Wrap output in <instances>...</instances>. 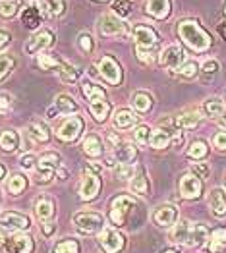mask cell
<instances>
[{
  "instance_id": "6da1fadb",
  "label": "cell",
  "mask_w": 226,
  "mask_h": 253,
  "mask_svg": "<svg viewBox=\"0 0 226 253\" xmlns=\"http://www.w3.org/2000/svg\"><path fill=\"white\" fill-rule=\"evenodd\" d=\"M132 37H134V42H136V52H137V58L143 60L145 64H151L155 60V54L159 50V33L145 25V23H139L134 27L132 31Z\"/></svg>"
},
{
  "instance_id": "7a4b0ae2",
  "label": "cell",
  "mask_w": 226,
  "mask_h": 253,
  "mask_svg": "<svg viewBox=\"0 0 226 253\" xmlns=\"http://www.w3.org/2000/svg\"><path fill=\"white\" fill-rule=\"evenodd\" d=\"M178 37L195 52H205L213 44L211 35L195 20L178 21Z\"/></svg>"
},
{
  "instance_id": "3957f363",
  "label": "cell",
  "mask_w": 226,
  "mask_h": 253,
  "mask_svg": "<svg viewBox=\"0 0 226 253\" xmlns=\"http://www.w3.org/2000/svg\"><path fill=\"white\" fill-rule=\"evenodd\" d=\"M62 167V157L54 151H46L43 153L41 157L37 159V167H35V172H33V182L35 184H50L56 170Z\"/></svg>"
},
{
  "instance_id": "277c9868",
  "label": "cell",
  "mask_w": 226,
  "mask_h": 253,
  "mask_svg": "<svg viewBox=\"0 0 226 253\" xmlns=\"http://www.w3.org/2000/svg\"><path fill=\"white\" fill-rule=\"evenodd\" d=\"M74 228L83 236H91V234H99L104 228V216L101 212L95 211H82L76 212L74 218Z\"/></svg>"
},
{
  "instance_id": "5b68a950",
  "label": "cell",
  "mask_w": 226,
  "mask_h": 253,
  "mask_svg": "<svg viewBox=\"0 0 226 253\" xmlns=\"http://www.w3.org/2000/svg\"><path fill=\"white\" fill-rule=\"evenodd\" d=\"M45 16H48L46 0H25V8L21 12V23L27 29L39 27V23Z\"/></svg>"
},
{
  "instance_id": "8992f818",
  "label": "cell",
  "mask_w": 226,
  "mask_h": 253,
  "mask_svg": "<svg viewBox=\"0 0 226 253\" xmlns=\"http://www.w3.org/2000/svg\"><path fill=\"white\" fill-rule=\"evenodd\" d=\"M136 199L130 195H118L110 203V222L114 226H124L128 222L130 212L136 209Z\"/></svg>"
},
{
  "instance_id": "52a82bcc",
  "label": "cell",
  "mask_w": 226,
  "mask_h": 253,
  "mask_svg": "<svg viewBox=\"0 0 226 253\" xmlns=\"http://www.w3.org/2000/svg\"><path fill=\"white\" fill-rule=\"evenodd\" d=\"M83 127H85V122L82 116H68L56 127V137L64 143H74L82 137Z\"/></svg>"
},
{
  "instance_id": "ba28073f",
  "label": "cell",
  "mask_w": 226,
  "mask_h": 253,
  "mask_svg": "<svg viewBox=\"0 0 226 253\" xmlns=\"http://www.w3.org/2000/svg\"><path fill=\"white\" fill-rule=\"evenodd\" d=\"M54 44V33L50 29H39L29 41L23 44L25 54H41L46 48H50Z\"/></svg>"
},
{
  "instance_id": "9c48e42d",
  "label": "cell",
  "mask_w": 226,
  "mask_h": 253,
  "mask_svg": "<svg viewBox=\"0 0 226 253\" xmlns=\"http://www.w3.org/2000/svg\"><path fill=\"white\" fill-rule=\"evenodd\" d=\"M0 226L8 232H25L31 226V218L16 211H6L0 214Z\"/></svg>"
},
{
  "instance_id": "30bf717a",
  "label": "cell",
  "mask_w": 226,
  "mask_h": 253,
  "mask_svg": "<svg viewBox=\"0 0 226 253\" xmlns=\"http://www.w3.org/2000/svg\"><path fill=\"white\" fill-rule=\"evenodd\" d=\"M99 29L106 37H124L128 33V23L116 14H104L99 21Z\"/></svg>"
},
{
  "instance_id": "8fae6325",
  "label": "cell",
  "mask_w": 226,
  "mask_h": 253,
  "mask_svg": "<svg viewBox=\"0 0 226 253\" xmlns=\"http://www.w3.org/2000/svg\"><path fill=\"white\" fill-rule=\"evenodd\" d=\"M99 246L104 253H118L124 248V236L112 226H104L99 232Z\"/></svg>"
},
{
  "instance_id": "7c38bea8",
  "label": "cell",
  "mask_w": 226,
  "mask_h": 253,
  "mask_svg": "<svg viewBox=\"0 0 226 253\" xmlns=\"http://www.w3.org/2000/svg\"><path fill=\"white\" fill-rule=\"evenodd\" d=\"M35 248L33 238L29 234H12L8 236L6 244H4V253H31Z\"/></svg>"
},
{
  "instance_id": "4fadbf2b",
  "label": "cell",
  "mask_w": 226,
  "mask_h": 253,
  "mask_svg": "<svg viewBox=\"0 0 226 253\" xmlns=\"http://www.w3.org/2000/svg\"><path fill=\"white\" fill-rule=\"evenodd\" d=\"M99 74L110 85H120L122 82V68L112 56H103L99 60Z\"/></svg>"
},
{
  "instance_id": "5bb4252c",
  "label": "cell",
  "mask_w": 226,
  "mask_h": 253,
  "mask_svg": "<svg viewBox=\"0 0 226 253\" xmlns=\"http://www.w3.org/2000/svg\"><path fill=\"white\" fill-rule=\"evenodd\" d=\"M184 62H185V52L184 48L178 46V44L166 46L165 50L159 54V64L163 68H168V70H176V68H180Z\"/></svg>"
},
{
  "instance_id": "9a60e30c",
  "label": "cell",
  "mask_w": 226,
  "mask_h": 253,
  "mask_svg": "<svg viewBox=\"0 0 226 253\" xmlns=\"http://www.w3.org/2000/svg\"><path fill=\"white\" fill-rule=\"evenodd\" d=\"M78 103L70 97V95H58L56 99H54V105L50 106L48 110H46V118L48 120H52V118H56V116H66V114H76L78 112Z\"/></svg>"
},
{
  "instance_id": "2e32d148",
  "label": "cell",
  "mask_w": 226,
  "mask_h": 253,
  "mask_svg": "<svg viewBox=\"0 0 226 253\" xmlns=\"http://www.w3.org/2000/svg\"><path fill=\"white\" fill-rule=\"evenodd\" d=\"M101 178L93 172H85L82 178V184H80V197L83 201H91L95 199L99 193H101Z\"/></svg>"
},
{
  "instance_id": "e0dca14e",
  "label": "cell",
  "mask_w": 226,
  "mask_h": 253,
  "mask_svg": "<svg viewBox=\"0 0 226 253\" xmlns=\"http://www.w3.org/2000/svg\"><path fill=\"white\" fill-rule=\"evenodd\" d=\"M178 188H180V195L184 199H197L203 191V182H201V178H197L193 174H185L180 178Z\"/></svg>"
},
{
  "instance_id": "ac0fdd59",
  "label": "cell",
  "mask_w": 226,
  "mask_h": 253,
  "mask_svg": "<svg viewBox=\"0 0 226 253\" xmlns=\"http://www.w3.org/2000/svg\"><path fill=\"white\" fill-rule=\"evenodd\" d=\"M153 220H155L157 226L170 228L178 220V209L174 205H161V207H157V211L153 212Z\"/></svg>"
},
{
  "instance_id": "d6986e66",
  "label": "cell",
  "mask_w": 226,
  "mask_h": 253,
  "mask_svg": "<svg viewBox=\"0 0 226 253\" xmlns=\"http://www.w3.org/2000/svg\"><path fill=\"white\" fill-rule=\"evenodd\" d=\"M35 214L41 222L46 220H54V214H56V203L52 197L48 195H41L37 201H35Z\"/></svg>"
},
{
  "instance_id": "ffe728a7",
  "label": "cell",
  "mask_w": 226,
  "mask_h": 253,
  "mask_svg": "<svg viewBox=\"0 0 226 253\" xmlns=\"http://www.w3.org/2000/svg\"><path fill=\"white\" fill-rule=\"evenodd\" d=\"M207 201H209V209L215 216L219 218L226 216V193L223 188H213Z\"/></svg>"
},
{
  "instance_id": "44dd1931",
  "label": "cell",
  "mask_w": 226,
  "mask_h": 253,
  "mask_svg": "<svg viewBox=\"0 0 226 253\" xmlns=\"http://www.w3.org/2000/svg\"><path fill=\"white\" fill-rule=\"evenodd\" d=\"M145 12L155 20H166L172 12V2L170 0H147Z\"/></svg>"
},
{
  "instance_id": "7402d4cb",
  "label": "cell",
  "mask_w": 226,
  "mask_h": 253,
  "mask_svg": "<svg viewBox=\"0 0 226 253\" xmlns=\"http://www.w3.org/2000/svg\"><path fill=\"white\" fill-rule=\"evenodd\" d=\"M112 124L116 129H130V127H136L137 124V116H136V112L134 110H130V108H118L116 112H114V116H112Z\"/></svg>"
},
{
  "instance_id": "603a6c76",
  "label": "cell",
  "mask_w": 226,
  "mask_h": 253,
  "mask_svg": "<svg viewBox=\"0 0 226 253\" xmlns=\"http://www.w3.org/2000/svg\"><path fill=\"white\" fill-rule=\"evenodd\" d=\"M130 190H132V193H137V195H147L149 190H151V186H149V178H147V172H145V169L141 167V165L136 169L134 178L130 180Z\"/></svg>"
},
{
  "instance_id": "cb8c5ba5",
  "label": "cell",
  "mask_w": 226,
  "mask_h": 253,
  "mask_svg": "<svg viewBox=\"0 0 226 253\" xmlns=\"http://www.w3.org/2000/svg\"><path fill=\"white\" fill-rule=\"evenodd\" d=\"M83 153L89 157V159H99L103 157L104 153V145H103V139L97 135V133H91L83 139Z\"/></svg>"
},
{
  "instance_id": "d4e9b609",
  "label": "cell",
  "mask_w": 226,
  "mask_h": 253,
  "mask_svg": "<svg viewBox=\"0 0 226 253\" xmlns=\"http://www.w3.org/2000/svg\"><path fill=\"white\" fill-rule=\"evenodd\" d=\"M82 93H83V97L89 101V105L106 99V91H104L103 87L97 84H93V82H89V80L82 82Z\"/></svg>"
},
{
  "instance_id": "484cf974",
  "label": "cell",
  "mask_w": 226,
  "mask_h": 253,
  "mask_svg": "<svg viewBox=\"0 0 226 253\" xmlns=\"http://www.w3.org/2000/svg\"><path fill=\"white\" fill-rule=\"evenodd\" d=\"M114 151V159L120 163V165H132L136 159H137V149L134 147L132 143H120Z\"/></svg>"
},
{
  "instance_id": "4316f807",
  "label": "cell",
  "mask_w": 226,
  "mask_h": 253,
  "mask_svg": "<svg viewBox=\"0 0 226 253\" xmlns=\"http://www.w3.org/2000/svg\"><path fill=\"white\" fill-rule=\"evenodd\" d=\"M191 224L189 220H180L172 226V232H170V238L172 242L176 244H182V246H187V240H189V232H191Z\"/></svg>"
},
{
  "instance_id": "83f0119b",
  "label": "cell",
  "mask_w": 226,
  "mask_h": 253,
  "mask_svg": "<svg viewBox=\"0 0 226 253\" xmlns=\"http://www.w3.org/2000/svg\"><path fill=\"white\" fill-rule=\"evenodd\" d=\"M27 133H29V137H33L37 143H46L48 139H50V129L48 126L41 122V120H35V122H31L29 126H27Z\"/></svg>"
},
{
  "instance_id": "f1b7e54d",
  "label": "cell",
  "mask_w": 226,
  "mask_h": 253,
  "mask_svg": "<svg viewBox=\"0 0 226 253\" xmlns=\"http://www.w3.org/2000/svg\"><path fill=\"white\" fill-rule=\"evenodd\" d=\"M58 76H60V80L64 84H76L80 80V76H82V70L78 66H74V64L62 60L60 68H58Z\"/></svg>"
},
{
  "instance_id": "f546056e",
  "label": "cell",
  "mask_w": 226,
  "mask_h": 253,
  "mask_svg": "<svg viewBox=\"0 0 226 253\" xmlns=\"http://www.w3.org/2000/svg\"><path fill=\"white\" fill-rule=\"evenodd\" d=\"M209 240V228L205 224H191V232H189V240H187V248H197L203 246Z\"/></svg>"
},
{
  "instance_id": "4dcf8cb0",
  "label": "cell",
  "mask_w": 226,
  "mask_h": 253,
  "mask_svg": "<svg viewBox=\"0 0 226 253\" xmlns=\"http://www.w3.org/2000/svg\"><path fill=\"white\" fill-rule=\"evenodd\" d=\"M132 106H134V110L136 112H149L151 110V106H153V97H151V93H147V91H136L134 95H132Z\"/></svg>"
},
{
  "instance_id": "1f68e13d",
  "label": "cell",
  "mask_w": 226,
  "mask_h": 253,
  "mask_svg": "<svg viewBox=\"0 0 226 253\" xmlns=\"http://www.w3.org/2000/svg\"><path fill=\"white\" fill-rule=\"evenodd\" d=\"M20 145H21V137L18 131L6 129V131L0 133V147L4 149V151H16V149H20Z\"/></svg>"
},
{
  "instance_id": "d6a6232c",
  "label": "cell",
  "mask_w": 226,
  "mask_h": 253,
  "mask_svg": "<svg viewBox=\"0 0 226 253\" xmlns=\"http://www.w3.org/2000/svg\"><path fill=\"white\" fill-rule=\"evenodd\" d=\"M203 112L209 118H217L219 120L221 114L225 112V103L221 99H217V97H211V99H207L205 103H203Z\"/></svg>"
},
{
  "instance_id": "836d02e7",
  "label": "cell",
  "mask_w": 226,
  "mask_h": 253,
  "mask_svg": "<svg viewBox=\"0 0 226 253\" xmlns=\"http://www.w3.org/2000/svg\"><path fill=\"white\" fill-rule=\"evenodd\" d=\"M174 74L178 78H182V80H193L199 74V64L195 62V60H185L180 68L174 70Z\"/></svg>"
},
{
  "instance_id": "e575fe53",
  "label": "cell",
  "mask_w": 226,
  "mask_h": 253,
  "mask_svg": "<svg viewBox=\"0 0 226 253\" xmlns=\"http://www.w3.org/2000/svg\"><path fill=\"white\" fill-rule=\"evenodd\" d=\"M27 178L23 176V174H12L10 178H8V191L12 193V195H20L23 193V190L27 188Z\"/></svg>"
},
{
  "instance_id": "d590c367",
  "label": "cell",
  "mask_w": 226,
  "mask_h": 253,
  "mask_svg": "<svg viewBox=\"0 0 226 253\" xmlns=\"http://www.w3.org/2000/svg\"><path fill=\"white\" fill-rule=\"evenodd\" d=\"M89 110L93 112V116H95L97 122H104L108 118V114H110V103L106 99L104 101H97V103H91Z\"/></svg>"
},
{
  "instance_id": "8d00e7d4",
  "label": "cell",
  "mask_w": 226,
  "mask_h": 253,
  "mask_svg": "<svg viewBox=\"0 0 226 253\" xmlns=\"http://www.w3.org/2000/svg\"><path fill=\"white\" fill-rule=\"evenodd\" d=\"M225 246H226V228H219V230H215V232L211 234V238H209V252L211 253L221 252Z\"/></svg>"
},
{
  "instance_id": "74e56055",
  "label": "cell",
  "mask_w": 226,
  "mask_h": 253,
  "mask_svg": "<svg viewBox=\"0 0 226 253\" xmlns=\"http://www.w3.org/2000/svg\"><path fill=\"white\" fill-rule=\"evenodd\" d=\"M170 141H172V137H170V133H166L165 129H155L153 133H151V147L153 149H165L170 145Z\"/></svg>"
},
{
  "instance_id": "f35d334b",
  "label": "cell",
  "mask_w": 226,
  "mask_h": 253,
  "mask_svg": "<svg viewBox=\"0 0 226 253\" xmlns=\"http://www.w3.org/2000/svg\"><path fill=\"white\" fill-rule=\"evenodd\" d=\"M207 155H209V147H207L205 141H201V139L193 141V143L189 145V149H187V157H189V159H195V161L205 159Z\"/></svg>"
},
{
  "instance_id": "ab89813d",
  "label": "cell",
  "mask_w": 226,
  "mask_h": 253,
  "mask_svg": "<svg viewBox=\"0 0 226 253\" xmlns=\"http://www.w3.org/2000/svg\"><path fill=\"white\" fill-rule=\"evenodd\" d=\"M20 12V2L18 0H2L0 2V18H14Z\"/></svg>"
},
{
  "instance_id": "60d3db41",
  "label": "cell",
  "mask_w": 226,
  "mask_h": 253,
  "mask_svg": "<svg viewBox=\"0 0 226 253\" xmlns=\"http://www.w3.org/2000/svg\"><path fill=\"white\" fill-rule=\"evenodd\" d=\"M16 68V58L10 54H0V84L10 76V72Z\"/></svg>"
},
{
  "instance_id": "b9f144b4",
  "label": "cell",
  "mask_w": 226,
  "mask_h": 253,
  "mask_svg": "<svg viewBox=\"0 0 226 253\" xmlns=\"http://www.w3.org/2000/svg\"><path fill=\"white\" fill-rule=\"evenodd\" d=\"M52 253H80V244H78V240L66 238V240H62L54 246Z\"/></svg>"
},
{
  "instance_id": "7bdbcfd3",
  "label": "cell",
  "mask_w": 226,
  "mask_h": 253,
  "mask_svg": "<svg viewBox=\"0 0 226 253\" xmlns=\"http://www.w3.org/2000/svg\"><path fill=\"white\" fill-rule=\"evenodd\" d=\"M151 127L147 126V124H139V126H136L134 129V137H136V141L139 143V145H149L151 143Z\"/></svg>"
},
{
  "instance_id": "ee69618b",
  "label": "cell",
  "mask_w": 226,
  "mask_h": 253,
  "mask_svg": "<svg viewBox=\"0 0 226 253\" xmlns=\"http://www.w3.org/2000/svg\"><path fill=\"white\" fill-rule=\"evenodd\" d=\"M46 6L50 18H62L66 14V0H46Z\"/></svg>"
},
{
  "instance_id": "f6af8a7d",
  "label": "cell",
  "mask_w": 226,
  "mask_h": 253,
  "mask_svg": "<svg viewBox=\"0 0 226 253\" xmlns=\"http://www.w3.org/2000/svg\"><path fill=\"white\" fill-rule=\"evenodd\" d=\"M130 12H132V2H130V0H114V4H112V14H116L118 18L126 20V18L130 16Z\"/></svg>"
},
{
  "instance_id": "bcb514c9",
  "label": "cell",
  "mask_w": 226,
  "mask_h": 253,
  "mask_svg": "<svg viewBox=\"0 0 226 253\" xmlns=\"http://www.w3.org/2000/svg\"><path fill=\"white\" fill-rule=\"evenodd\" d=\"M60 62L58 58H54V56H50V54H39L37 56V64L41 66L43 70H46V72H50V70H58L60 68Z\"/></svg>"
},
{
  "instance_id": "7dc6e473",
  "label": "cell",
  "mask_w": 226,
  "mask_h": 253,
  "mask_svg": "<svg viewBox=\"0 0 226 253\" xmlns=\"http://www.w3.org/2000/svg\"><path fill=\"white\" fill-rule=\"evenodd\" d=\"M114 174H116V178H118V180L128 182V180H132V178H134L136 169H134L132 165H120V163H118V167L114 169Z\"/></svg>"
},
{
  "instance_id": "c3c4849f",
  "label": "cell",
  "mask_w": 226,
  "mask_h": 253,
  "mask_svg": "<svg viewBox=\"0 0 226 253\" xmlns=\"http://www.w3.org/2000/svg\"><path fill=\"white\" fill-rule=\"evenodd\" d=\"M14 106V97L6 91H0V116H6Z\"/></svg>"
},
{
  "instance_id": "681fc988",
  "label": "cell",
  "mask_w": 226,
  "mask_h": 253,
  "mask_svg": "<svg viewBox=\"0 0 226 253\" xmlns=\"http://www.w3.org/2000/svg\"><path fill=\"white\" fill-rule=\"evenodd\" d=\"M78 42H80V48H82L85 54H91V52H93V48H95L93 37H91L89 33H82V35H80V39H78Z\"/></svg>"
},
{
  "instance_id": "f907efd6",
  "label": "cell",
  "mask_w": 226,
  "mask_h": 253,
  "mask_svg": "<svg viewBox=\"0 0 226 253\" xmlns=\"http://www.w3.org/2000/svg\"><path fill=\"white\" fill-rule=\"evenodd\" d=\"M20 167L23 170H35V167H37V157H35L33 153H25V155H21Z\"/></svg>"
},
{
  "instance_id": "816d5d0a",
  "label": "cell",
  "mask_w": 226,
  "mask_h": 253,
  "mask_svg": "<svg viewBox=\"0 0 226 253\" xmlns=\"http://www.w3.org/2000/svg\"><path fill=\"white\" fill-rule=\"evenodd\" d=\"M209 172H211V169H209L207 163H195V165H191V174L197 176V178H201V180L209 176Z\"/></svg>"
},
{
  "instance_id": "f5cc1de1",
  "label": "cell",
  "mask_w": 226,
  "mask_h": 253,
  "mask_svg": "<svg viewBox=\"0 0 226 253\" xmlns=\"http://www.w3.org/2000/svg\"><path fill=\"white\" fill-rule=\"evenodd\" d=\"M219 62L215 60V58H209V60H205V62L201 64V72L203 74H207V76H213V74H217L219 72Z\"/></svg>"
},
{
  "instance_id": "db71d44e",
  "label": "cell",
  "mask_w": 226,
  "mask_h": 253,
  "mask_svg": "<svg viewBox=\"0 0 226 253\" xmlns=\"http://www.w3.org/2000/svg\"><path fill=\"white\" fill-rule=\"evenodd\" d=\"M213 145H215L217 151H226V131H219L213 137Z\"/></svg>"
},
{
  "instance_id": "11a10c76",
  "label": "cell",
  "mask_w": 226,
  "mask_h": 253,
  "mask_svg": "<svg viewBox=\"0 0 226 253\" xmlns=\"http://www.w3.org/2000/svg\"><path fill=\"white\" fill-rule=\"evenodd\" d=\"M56 232V222L54 220H46V222H41V234L45 238H50L52 234Z\"/></svg>"
},
{
  "instance_id": "9f6ffc18",
  "label": "cell",
  "mask_w": 226,
  "mask_h": 253,
  "mask_svg": "<svg viewBox=\"0 0 226 253\" xmlns=\"http://www.w3.org/2000/svg\"><path fill=\"white\" fill-rule=\"evenodd\" d=\"M12 42V35H10V31H6V29H0V52H4L6 48H8V44Z\"/></svg>"
},
{
  "instance_id": "6f0895ef",
  "label": "cell",
  "mask_w": 226,
  "mask_h": 253,
  "mask_svg": "<svg viewBox=\"0 0 226 253\" xmlns=\"http://www.w3.org/2000/svg\"><path fill=\"white\" fill-rule=\"evenodd\" d=\"M103 169H104L103 165H97V163H87V165H85V172H93V174H97V176L103 172Z\"/></svg>"
},
{
  "instance_id": "680465c9",
  "label": "cell",
  "mask_w": 226,
  "mask_h": 253,
  "mask_svg": "<svg viewBox=\"0 0 226 253\" xmlns=\"http://www.w3.org/2000/svg\"><path fill=\"white\" fill-rule=\"evenodd\" d=\"M56 176H58L60 180H68V170L64 169V167H60V169L56 170Z\"/></svg>"
},
{
  "instance_id": "91938a15",
  "label": "cell",
  "mask_w": 226,
  "mask_h": 253,
  "mask_svg": "<svg viewBox=\"0 0 226 253\" xmlns=\"http://www.w3.org/2000/svg\"><path fill=\"white\" fill-rule=\"evenodd\" d=\"M6 240H8V230H4V228L0 226V246H4Z\"/></svg>"
},
{
  "instance_id": "94428289",
  "label": "cell",
  "mask_w": 226,
  "mask_h": 253,
  "mask_svg": "<svg viewBox=\"0 0 226 253\" xmlns=\"http://www.w3.org/2000/svg\"><path fill=\"white\" fill-rule=\"evenodd\" d=\"M219 33H221V37L226 41V21H221V23H219Z\"/></svg>"
},
{
  "instance_id": "6125c7cd",
  "label": "cell",
  "mask_w": 226,
  "mask_h": 253,
  "mask_svg": "<svg viewBox=\"0 0 226 253\" xmlns=\"http://www.w3.org/2000/svg\"><path fill=\"white\" fill-rule=\"evenodd\" d=\"M4 178H6V167L0 163V182H4Z\"/></svg>"
},
{
  "instance_id": "be15d7a7",
  "label": "cell",
  "mask_w": 226,
  "mask_h": 253,
  "mask_svg": "<svg viewBox=\"0 0 226 253\" xmlns=\"http://www.w3.org/2000/svg\"><path fill=\"white\" fill-rule=\"evenodd\" d=\"M219 124H221V126H225V127H226V108H225V112L221 114V118H219Z\"/></svg>"
},
{
  "instance_id": "e7e4bbea",
  "label": "cell",
  "mask_w": 226,
  "mask_h": 253,
  "mask_svg": "<svg viewBox=\"0 0 226 253\" xmlns=\"http://www.w3.org/2000/svg\"><path fill=\"white\" fill-rule=\"evenodd\" d=\"M163 253H178V252H176V250H165Z\"/></svg>"
},
{
  "instance_id": "03108f58",
  "label": "cell",
  "mask_w": 226,
  "mask_h": 253,
  "mask_svg": "<svg viewBox=\"0 0 226 253\" xmlns=\"http://www.w3.org/2000/svg\"><path fill=\"white\" fill-rule=\"evenodd\" d=\"M99 2H106V0H99Z\"/></svg>"
},
{
  "instance_id": "003e7915",
  "label": "cell",
  "mask_w": 226,
  "mask_h": 253,
  "mask_svg": "<svg viewBox=\"0 0 226 253\" xmlns=\"http://www.w3.org/2000/svg\"><path fill=\"white\" fill-rule=\"evenodd\" d=\"M225 14H226V6H225Z\"/></svg>"
}]
</instances>
